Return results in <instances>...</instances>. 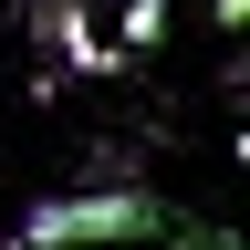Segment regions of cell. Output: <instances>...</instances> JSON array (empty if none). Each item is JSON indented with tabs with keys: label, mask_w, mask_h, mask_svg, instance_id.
Wrapping results in <instances>:
<instances>
[{
	"label": "cell",
	"mask_w": 250,
	"mask_h": 250,
	"mask_svg": "<svg viewBox=\"0 0 250 250\" xmlns=\"http://www.w3.org/2000/svg\"><path fill=\"white\" fill-rule=\"evenodd\" d=\"M115 240H167V250H188V229L167 219V198H146V188H125V177L21 208V240L11 250H115Z\"/></svg>",
	"instance_id": "obj_1"
},
{
	"label": "cell",
	"mask_w": 250,
	"mask_h": 250,
	"mask_svg": "<svg viewBox=\"0 0 250 250\" xmlns=\"http://www.w3.org/2000/svg\"><path fill=\"white\" fill-rule=\"evenodd\" d=\"M21 21H31V42L52 52V73H125V42H104V31H94V11L83 0H21Z\"/></svg>",
	"instance_id": "obj_2"
},
{
	"label": "cell",
	"mask_w": 250,
	"mask_h": 250,
	"mask_svg": "<svg viewBox=\"0 0 250 250\" xmlns=\"http://www.w3.org/2000/svg\"><path fill=\"white\" fill-rule=\"evenodd\" d=\"M115 42H125V62H136V52H156V42H167V0H125Z\"/></svg>",
	"instance_id": "obj_3"
},
{
	"label": "cell",
	"mask_w": 250,
	"mask_h": 250,
	"mask_svg": "<svg viewBox=\"0 0 250 250\" xmlns=\"http://www.w3.org/2000/svg\"><path fill=\"white\" fill-rule=\"evenodd\" d=\"M208 21L219 31H250V0H208Z\"/></svg>",
	"instance_id": "obj_4"
},
{
	"label": "cell",
	"mask_w": 250,
	"mask_h": 250,
	"mask_svg": "<svg viewBox=\"0 0 250 250\" xmlns=\"http://www.w3.org/2000/svg\"><path fill=\"white\" fill-rule=\"evenodd\" d=\"M240 167H250V125H240Z\"/></svg>",
	"instance_id": "obj_5"
}]
</instances>
